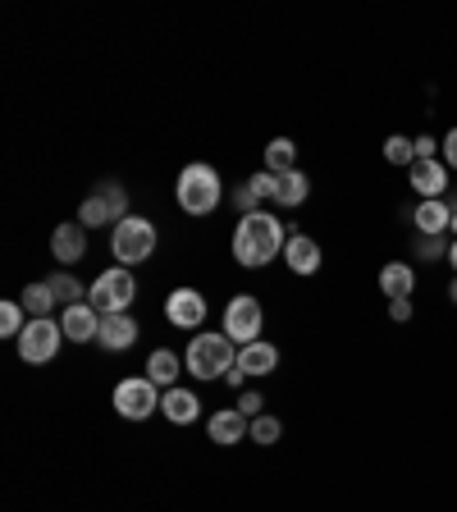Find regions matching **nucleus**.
<instances>
[{
    "label": "nucleus",
    "instance_id": "1",
    "mask_svg": "<svg viewBox=\"0 0 457 512\" xmlns=\"http://www.w3.org/2000/svg\"><path fill=\"white\" fill-rule=\"evenodd\" d=\"M284 224L275 220L270 211H252V215H238V229H234V261L247 270H266L275 256H284Z\"/></svg>",
    "mask_w": 457,
    "mask_h": 512
},
{
    "label": "nucleus",
    "instance_id": "2",
    "mask_svg": "<svg viewBox=\"0 0 457 512\" xmlns=\"http://www.w3.org/2000/svg\"><path fill=\"white\" fill-rule=\"evenodd\" d=\"M174 202H179L183 215H215L224 202V183H220V170L206 165V160H192L183 165L179 179H174Z\"/></svg>",
    "mask_w": 457,
    "mask_h": 512
},
{
    "label": "nucleus",
    "instance_id": "3",
    "mask_svg": "<svg viewBox=\"0 0 457 512\" xmlns=\"http://www.w3.org/2000/svg\"><path fill=\"white\" fill-rule=\"evenodd\" d=\"M183 366H188V375H197V380H224V375L238 366V343L224 330L192 334L188 352H183Z\"/></svg>",
    "mask_w": 457,
    "mask_h": 512
},
{
    "label": "nucleus",
    "instance_id": "4",
    "mask_svg": "<svg viewBox=\"0 0 457 512\" xmlns=\"http://www.w3.org/2000/svg\"><path fill=\"white\" fill-rule=\"evenodd\" d=\"M156 243H160V234L147 215H128V220H119L110 229V256H115V266H128V270L142 266L156 252Z\"/></svg>",
    "mask_w": 457,
    "mask_h": 512
},
{
    "label": "nucleus",
    "instance_id": "5",
    "mask_svg": "<svg viewBox=\"0 0 457 512\" xmlns=\"http://www.w3.org/2000/svg\"><path fill=\"white\" fill-rule=\"evenodd\" d=\"M87 302H92L101 316H124V311L138 302V279H133V270L128 266L101 270V275L92 279V288H87Z\"/></svg>",
    "mask_w": 457,
    "mask_h": 512
},
{
    "label": "nucleus",
    "instance_id": "6",
    "mask_svg": "<svg viewBox=\"0 0 457 512\" xmlns=\"http://www.w3.org/2000/svg\"><path fill=\"white\" fill-rule=\"evenodd\" d=\"M128 215H133L128 211V188L115 179H106L83 206H78V224H83V229H106V224L115 229V224L128 220Z\"/></svg>",
    "mask_w": 457,
    "mask_h": 512
},
{
    "label": "nucleus",
    "instance_id": "7",
    "mask_svg": "<svg viewBox=\"0 0 457 512\" xmlns=\"http://www.w3.org/2000/svg\"><path fill=\"white\" fill-rule=\"evenodd\" d=\"M160 384H151L147 375H128V380L115 384V394H110V403H115V412L124 416V421H147V416L160 412Z\"/></svg>",
    "mask_w": 457,
    "mask_h": 512
},
{
    "label": "nucleus",
    "instance_id": "8",
    "mask_svg": "<svg viewBox=\"0 0 457 512\" xmlns=\"http://www.w3.org/2000/svg\"><path fill=\"white\" fill-rule=\"evenodd\" d=\"M14 343H19V357L28 366H46V362H55V352H60V343H64V330L55 316L28 320V330H23Z\"/></svg>",
    "mask_w": 457,
    "mask_h": 512
},
{
    "label": "nucleus",
    "instance_id": "9",
    "mask_svg": "<svg viewBox=\"0 0 457 512\" xmlns=\"http://www.w3.org/2000/svg\"><path fill=\"white\" fill-rule=\"evenodd\" d=\"M261 330H266V311H261V302H256L252 293L229 298V307H224V334H229L238 348H247V343L261 339Z\"/></svg>",
    "mask_w": 457,
    "mask_h": 512
},
{
    "label": "nucleus",
    "instance_id": "10",
    "mask_svg": "<svg viewBox=\"0 0 457 512\" xmlns=\"http://www.w3.org/2000/svg\"><path fill=\"white\" fill-rule=\"evenodd\" d=\"M206 316H211V307H206V293H197V288H174L165 298V320L174 330H202Z\"/></svg>",
    "mask_w": 457,
    "mask_h": 512
},
{
    "label": "nucleus",
    "instance_id": "11",
    "mask_svg": "<svg viewBox=\"0 0 457 512\" xmlns=\"http://www.w3.org/2000/svg\"><path fill=\"white\" fill-rule=\"evenodd\" d=\"M448 165L444 160H416L412 170H407V183H412V192L421 197V202H435V197H448Z\"/></svg>",
    "mask_w": 457,
    "mask_h": 512
},
{
    "label": "nucleus",
    "instance_id": "12",
    "mask_svg": "<svg viewBox=\"0 0 457 512\" xmlns=\"http://www.w3.org/2000/svg\"><path fill=\"white\" fill-rule=\"evenodd\" d=\"M60 330L69 343H96V334H101V311H96L92 302H74V307H64Z\"/></svg>",
    "mask_w": 457,
    "mask_h": 512
},
{
    "label": "nucleus",
    "instance_id": "13",
    "mask_svg": "<svg viewBox=\"0 0 457 512\" xmlns=\"http://www.w3.org/2000/svg\"><path fill=\"white\" fill-rule=\"evenodd\" d=\"M247 430H252V421H247L238 407H220V412H211V421H206V439H215L220 448L243 444Z\"/></svg>",
    "mask_w": 457,
    "mask_h": 512
},
{
    "label": "nucleus",
    "instance_id": "14",
    "mask_svg": "<svg viewBox=\"0 0 457 512\" xmlns=\"http://www.w3.org/2000/svg\"><path fill=\"white\" fill-rule=\"evenodd\" d=\"M51 256L60 261V270L64 266H78V261L87 256V229H83V224H78V220H64L60 229L51 234Z\"/></svg>",
    "mask_w": 457,
    "mask_h": 512
},
{
    "label": "nucleus",
    "instance_id": "15",
    "mask_svg": "<svg viewBox=\"0 0 457 512\" xmlns=\"http://www.w3.org/2000/svg\"><path fill=\"white\" fill-rule=\"evenodd\" d=\"M320 261H325V252H320V243L311 234H288V243H284V266L293 270V275H316L320 270Z\"/></svg>",
    "mask_w": 457,
    "mask_h": 512
},
{
    "label": "nucleus",
    "instance_id": "16",
    "mask_svg": "<svg viewBox=\"0 0 457 512\" xmlns=\"http://www.w3.org/2000/svg\"><path fill=\"white\" fill-rule=\"evenodd\" d=\"M160 412H165L170 426H192V421H202V398L183 389V384H174V389L160 394Z\"/></svg>",
    "mask_w": 457,
    "mask_h": 512
},
{
    "label": "nucleus",
    "instance_id": "17",
    "mask_svg": "<svg viewBox=\"0 0 457 512\" xmlns=\"http://www.w3.org/2000/svg\"><path fill=\"white\" fill-rule=\"evenodd\" d=\"M138 320L128 316H101V334H96V343H101V348L106 352H128L133 348V343H138Z\"/></svg>",
    "mask_w": 457,
    "mask_h": 512
},
{
    "label": "nucleus",
    "instance_id": "18",
    "mask_svg": "<svg viewBox=\"0 0 457 512\" xmlns=\"http://www.w3.org/2000/svg\"><path fill=\"white\" fill-rule=\"evenodd\" d=\"M279 366V348L266 339L247 343V348H238V371L247 375V380H261V375H270Z\"/></svg>",
    "mask_w": 457,
    "mask_h": 512
},
{
    "label": "nucleus",
    "instance_id": "19",
    "mask_svg": "<svg viewBox=\"0 0 457 512\" xmlns=\"http://www.w3.org/2000/svg\"><path fill=\"white\" fill-rule=\"evenodd\" d=\"M183 371H188V366H183V357H179V352H170V348H156V352H151V357H147V371H142V375H147L151 384H160V389H174Z\"/></svg>",
    "mask_w": 457,
    "mask_h": 512
},
{
    "label": "nucleus",
    "instance_id": "20",
    "mask_svg": "<svg viewBox=\"0 0 457 512\" xmlns=\"http://www.w3.org/2000/svg\"><path fill=\"white\" fill-rule=\"evenodd\" d=\"M448 202L444 197H435V202H416L412 206V224H416V234L421 238H435V234H448Z\"/></svg>",
    "mask_w": 457,
    "mask_h": 512
},
{
    "label": "nucleus",
    "instance_id": "21",
    "mask_svg": "<svg viewBox=\"0 0 457 512\" xmlns=\"http://www.w3.org/2000/svg\"><path fill=\"white\" fill-rule=\"evenodd\" d=\"M380 293L389 302H394V298H412V293H416V270L407 266V261H389V266H380Z\"/></svg>",
    "mask_w": 457,
    "mask_h": 512
},
{
    "label": "nucleus",
    "instance_id": "22",
    "mask_svg": "<svg viewBox=\"0 0 457 512\" xmlns=\"http://www.w3.org/2000/svg\"><path fill=\"white\" fill-rule=\"evenodd\" d=\"M307 197H311V179H307V170H288V174H279V197H275V206L293 211V206H302Z\"/></svg>",
    "mask_w": 457,
    "mask_h": 512
},
{
    "label": "nucleus",
    "instance_id": "23",
    "mask_svg": "<svg viewBox=\"0 0 457 512\" xmlns=\"http://www.w3.org/2000/svg\"><path fill=\"white\" fill-rule=\"evenodd\" d=\"M23 311H28V320H46V316H55V307H60V302H55V293H51V284H28L23 288Z\"/></svg>",
    "mask_w": 457,
    "mask_h": 512
},
{
    "label": "nucleus",
    "instance_id": "24",
    "mask_svg": "<svg viewBox=\"0 0 457 512\" xmlns=\"http://www.w3.org/2000/svg\"><path fill=\"white\" fill-rule=\"evenodd\" d=\"M266 170H270V174L298 170V142H293V138H275V142H266Z\"/></svg>",
    "mask_w": 457,
    "mask_h": 512
},
{
    "label": "nucleus",
    "instance_id": "25",
    "mask_svg": "<svg viewBox=\"0 0 457 512\" xmlns=\"http://www.w3.org/2000/svg\"><path fill=\"white\" fill-rule=\"evenodd\" d=\"M46 284H51V293H55V302H60V307H74V302H83V293H87V288L78 284L69 270H55Z\"/></svg>",
    "mask_w": 457,
    "mask_h": 512
},
{
    "label": "nucleus",
    "instance_id": "26",
    "mask_svg": "<svg viewBox=\"0 0 457 512\" xmlns=\"http://www.w3.org/2000/svg\"><path fill=\"white\" fill-rule=\"evenodd\" d=\"M384 160H389V165L412 170V165H416V142L403 138V133H389V138H384Z\"/></svg>",
    "mask_w": 457,
    "mask_h": 512
},
{
    "label": "nucleus",
    "instance_id": "27",
    "mask_svg": "<svg viewBox=\"0 0 457 512\" xmlns=\"http://www.w3.org/2000/svg\"><path fill=\"white\" fill-rule=\"evenodd\" d=\"M279 435H284V421H279V416H256L252 421V430H247V439H252V444H261V448H270V444H279Z\"/></svg>",
    "mask_w": 457,
    "mask_h": 512
},
{
    "label": "nucleus",
    "instance_id": "28",
    "mask_svg": "<svg viewBox=\"0 0 457 512\" xmlns=\"http://www.w3.org/2000/svg\"><path fill=\"white\" fill-rule=\"evenodd\" d=\"M23 330H28V311H23V302H0V334H5V339H19Z\"/></svg>",
    "mask_w": 457,
    "mask_h": 512
},
{
    "label": "nucleus",
    "instance_id": "29",
    "mask_svg": "<svg viewBox=\"0 0 457 512\" xmlns=\"http://www.w3.org/2000/svg\"><path fill=\"white\" fill-rule=\"evenodd\" d=\"M448 243H453V238H448V234H435V238H421V234H416L412 252L421 256L426 266H435V261H448Z\"/></svg>",
    "mask_w": 457,
    "mask_h": 512
},
{
    "label": "nucleus",
    "instance_id": "30",
    "mask_svg": "<svg viewBox=\"0 0 457 512\" xmlns=\"http://www.w3.org/2000/svg\"><path fill=\"white\" fill-rule=\"evenodd\" d=\"M247 183H252V192L261 197V202H275L279 197V174H270V170H256Z\"/></svg>",
    "mask_w": 457,
    "mask_h": 512
},
{
    "label": "nucleus",
    "instance_id": "31",
    "mask_svg": "<svg viewBox=\"0 0 457 512\" xmlns=\"http://www.w3.org/2000/svg\"><path fill=\"white\" fill-rule=\"evenodd\" d=\"M234 206H238V215L261 211V197L252 192V183H238V188H234Z\"/></svg>",
    "mask_w": 457,
    "mask_h": 512
},
{
    "label": "nucleus",
    "instance_id": "32",
    "mask_svg": "<svg viewBox=\"0 0 457 512\" xmlns=\"http://www.w3.org/2000/svg\"><path fill=\"white\" fill-rule=\"evenodd\" d=\"M234 407L247 416V421H256V416H261V407H266V398L256 394V389H247V394H238V403H234Z\"/></svg>",
    "mask_w": 457,
    "mask_h": 512
},
{
    "label": "nucleus",
    "instance_id": "33",
    "mask_svg": "<svg viewBox=\"0 0 457 512\" xmlns=\"http://www.w3.org/2000/svg\"><path fill=\"white\" fill-rule=\"evenodd\" d=\"M412 316H416L412 298H394V302H389V320H394V325H407Z\"/></svg>",
    "mask_w": 457,
    "mask_h": 512
},
{
    "label": "nucleus",
    "instance_id": "34",
    "mask_svg": "<svg viewBox=\"0 0 457 512\" xmlns=\"http://www.w3.org/2000/svg\"><path fill=\"white\" fill-rule=\"evenodd\" d=\"M412 142H416V160H435L439 147H444V142L430 138V133H421V138H412Z\"/></svg>",
    "mask_w": 457,
    "mask_h": 512
},
{
    "label": "nucleus",
    "instance_id": "35",
    "mask_svg": "<svg viewBox=\"0 0 457 512\" xmlns=\"http://www.w3.org/2000/svg\"><path fill=\"white\" fill-rule=\"evenodd\" d=\"M439 160H444L448 170H457V128H448V138H444V147H439Z\"/></svg>",
    "mask_w": 457,
    "mask_h": 512
},
{
    "label": "nucleus",
    "instance_id": "36",
    "mask_svg": "<svg viewBox=\"0 0 457 512\" xmlns=\"http://www.w3.org/2000/svg\"><path fill=\"white\" fill-rule=\"evenodd\" d=\"M224 384H229V389H243V384H247V375H243V371H238V366H234V371L224 375Z\"/></svg>",
    "mask_w": 457,
    "mask_h": 512
},
{
    "label": "nucleus",
    "instance_id": "37",
    "mask_svg": "<svg viewBox=\"0 0 457 512\" xmlns=\"http://www.w3.org/2000/svg\"><path fill=\"white\" fill-rule=\"evenodd\" d=\"M448 266H453V275H457V238L448 243Z\"/></svg>",
    "mask_w": 457,
    "mask_h": 512
},
{
    "label": "nucleus",
    "instance_id": "38",
    "mask_svg": "<svg viewBox=\"0 0 457 512\" xmlns=\"http://www.w3.org/2000/svg\"><path fill=\"white\" fill-rule=\"evenodd\" d=\"M448 302L457 307V275H453V284H448Z\"/></svg>",
    "mask_w": 457,
    "mask_h": 512
}]
</instances>
